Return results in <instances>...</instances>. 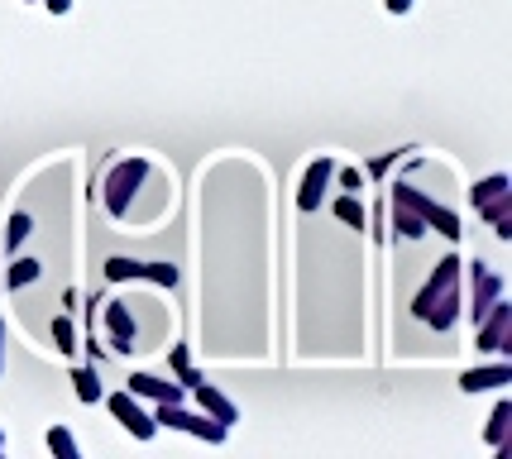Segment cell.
Listing matches in <instances>:
<instances>
[{"instance_id": "obj_1", "label": "cell", "mask_w": 512, "mask_h": 459, "mask_svg": "<svg viewBox=\"0 0 512 459\" xmlns=\"http://www.w3.org/2000/svg\"><path fill=\"white\" fill-rule=\"evenodd\" d=\"M412 311H417V321H426V326H436V330H450L460 321V311H465V273H460L455 254H446V259L436 263V273L417 292Z\"/></svg>"}, {"instance_id": "obj_22", "label": "cell", "mask_w": 512, "mask_h": 459, "mask_svg": "<svg viewBox=\"0 0 512 459\" xmlns=\"http://www.w3.org/2000/svg\"><path fill=\"white\" fill-rule=\"evenodd\" d=\"M24 235H29V216H10V235H5V240H10V244H20Z\"/></svg>"}, {"instance_id": "obj_3", "label": "cell", "mask_w": 512, "mask_h": 459, "mask_svg": "<svg viewBox=\"0 0 512 459\" xmlns=\"http://www.w3.org/2000/svg\"><path fill=\"white\" fill-rule=\"evenodd\" d=\"M149 158H125V163H115L111 168V182H106V206H111L115 220H125V211H130V201L139 197V182L149 177Z\"/></svg>"}, {"instance_id": "obj_9", "label": "cell", "mask_w": 512, "mask_h": 459, "mask_svg": "<svg viewBox=\"0 0 512 459\" xmlns=\"http://www.w3.org/2000/svg\"><path fill=\"white\" fill-rule=\"evenodd\" d=\"M331 177H335V158L321 153L312 168H307V177H302V197H297V206H302V211H316L321 197H326V187H331Z\"/></svg>"}, {"instance_id": "obj_11", "label": "cell", "mask_w": 512, "mask_h": 459, "mask_svg": "<svg viewBox=\"0 0 512 459\" xmlns=\"http://www.w3.org/2000/svg\"><path fill=\"white\" fill-rule=\"evenodd\" d=\"M134 397H149V402H182V383H168V378H158V373H130V383H125Z\"/></svg>"}, {"instance_id": "obj_7", "label": "cell", "mask_w": 512, "mask_h": 459, "mask_svg": "<svg viewBox=\"0 0 512 459\" xmlns=\"http://www.w3.org/2000/svg\"><path fill=\"white\" fill-rule=\"evenodd\" d=\"M106 278L111 283H125V278H144V283H158V287H173L178 283V268L173 263H139V259H111L106 263Z\"/></svg>"}, {"instance_id": "obj_24", "label": "cell", "mask_w": 512, "mask_h": 459, "mask_svg": "<svg viewBox=\"0 0 512 459\" xmlns=\"http://www.w3.org/2000/svg\"><path fill=\"white\" fill-rule=\"evenodd\" d=\"M168 364H173V373L187 369V364H192V354H187V345H173V354H168Z\"/></svg>"}, {"instance_id": "obj_19", "label": "cell", "mask_w": 512, "mask_h": 459, "mask_svg": "<svg viewBox=\"0 0 512 459\" xmlns=\"http://www.w3.org/2000/svg\"><path fill=\"white\" fill-rule=\"evenodd\" d=\"M335 216L345 220L350 230H364V206H359V197H340L335 201Z\"/></svg>"}, {"instance_id": "obj_17", "label": "cell", "mask_w": 512, "mask_h": 459, "mask_svg": "<svg viewBox=\"0 0 512 459\" xmlns=\"http://www.w3.org/2000/svg\"><path fill=\"white\" fill-rule=\"evenodd\" d=\"M48 450H53V455H58V459H77V455H82V450H77V440H72V431H67V426H53V431H48Z\"/></svg>"}, {"instance_id": "obj_16", "label": "cell", "mask_w": 512, "mask_h": 459, "mask_svg": "<svg viewBox=\"0 0 512 459\" xmlns=\"http://www.w3.org/2000/svg\"><path fill=\"white\" fill-rule=\"evenodd\" d=\"M512 182H508V173H493V177H484V182H474V206H484V201H493V197H503Z\"/></svg>"}, {"instance_id": "obj_4", "label": "cell", "mask_w": 512, "mask_h": 459, "mask_svg": "<svg viewBox=\"0 0 512 459\" xmlns=\"http://www.w3.org/2000/svg\"><path fill=\"white\" fill-rule=\"evenodd\" d=\"M154 421H158V426H168V431H187V436L206 440V445H221V440H225L221 421H211L206 412H182V402H158Z\"/></svg>"}, {"instance_id": "obj_12", "label": "cell", "mask_w": 512, "mask_h": 459, "mask_svg": "<svg viewBox=\"0 0 512 459\" xmlns=\"http://www.w3.org/2000/svg\"><path fill=\"white\" fill-rule=\"evenodd\" d=\"M106 326H111V350H139V326H134L130 306H106Z\"/></svg>"}, {"instance_id": "obj_20", "label": "cell", "mask_w": 512, "mask_h": 459, "mask_svg": "<svg viewBox=\"0 0 512 459\" xmlns=\"http://www.w3.org/2000/svg\"><path fill=\"white\" fill-rule=\"evenodd\" d=\"M34 278H39V263L34 259H20L10 268V287H24V283H34Z\"/></svg>"}, {"instance_id": "obj_21", "label": "cell", "mask_w": 512, "mask_h": 459, "mask_svg": "<svg viewBox=\"0 0 512 459\" xmlns=\"http://www.w3.org/2000/svg\"><path fill=\"white\" fill-rule=\"evenodd\" d=\"M53 340H58V350H63V354L77 350V345H72L77 335H72V321H67V316H58V321H53Z\"/></svg>"}, {"instance_id": "obj_8", "label": "cell", "mask_w": 512, "mask_h": 459, "mask_svg": "<svg viewBox=\"0 0 512 459\" xmlns=\"http://www.w3.org/2000/svg\"><path fill=\"white\" fill-rule=\"evenodd\" d=\"M498 297H503V273H493L489 263H474V273H469V297H465L469 316L479 321V316H484Z\"/></svg>"}, {"instance_id": "obj_26", "label": "cell", "mask_w": 512, "mask_h": 459, "mask_svg": "<svg viewBox=\"0 0 512 459\" xmlns=\"http://www.w3.org/2000/svg\"><path fill=\"white\" fill-rule=\"evenodd\" d=\"M178 378H182V388H197V383H201V373H197V369H192V364H187V369H182V373H178Z\"/></svg>"}, {"instance_id": "obj_25", "label": "cell", "mask_w": 512, "mask_h": 459, "mask_svg": "<svg viewBox=\"0 0 512 459\" xmlns=\"http://www.w3.org/2000/svg\"><path fill=\"white\" fill-rule=\"evenodd\" d=\"M393 163H398V153H388V158H374V163H369V173H388Z\"/></svg>"}, {"instance_id": "obj_18", "label": "cell", "mask_w": 512, "mask_h": 459, "mask_svg": "<svg viewBox=\"0 0 512 459\" xmlns=\"http://www.w3.org/2000/svg\"><path fill=\"white\" fill-rule=\"evenodd\" d=\"M479 211H484V220H489V225H503V220H512V192H503V197L484 201Z\"/></svg>"}, {"instance_id": "obj_2", "label": "cell", "mask_w": 512, "mask_h": 459, "mask_svg": "<svg viewBox=\"0 0 512 459\" xmlns=\"http://www.w3.org/2000/svg\"><path fill=\"white\" fill-rule=\"evenodd\" d=\"M393 201H398V206H407V211L422 220L426 230H436V235H446V240H460V216H455V211H446V206H436L431 197H422L417 187H407V182H402V187H393Z\"/></svg>"}, {"instance_id": "obj_13", "label": "cell", "mask_w": 512, "mask_h": 459, "mask_svg": "<svg viewBox=\"0 0 512 459\" xmlns=\"http://www.w3.org/2000/svg\"><path fill=\"white\" fill-rule=\"evenodd\" d=\"M503 383H512L508 359H498V364H489V369H465L460 373V388H465V393H489V388H503Z\"/></svg>"}, {"instance_id": "obj_28", "label": "cell", "mask_w": 512, "mask_h": 459, "mask_svg": "<svg viewBox=\"0 0 512 459\" xmlns=\"http://www.w3.org/2000/svg\"><path fill=\"white\" fill-rule=\"evenodd\" d=\"M0 340H5V321H0Z\"/></svg>"}, {"instance_id": "obj_5", "label": "cell", "mask_w": 512, "mask_h": 459, "mask_svg": "<svg viewBox=\"0 0 512 459\" xmlns=\"http://www.w3.org/2000/svg\"><path fill=\"white\" fill-rule=\"evenodd\" d=\"M106 407H111V416L130 431L134 440H154L158 436V421H154V412H144L139 407V397L130 393V388H120V393H111L106 397Z\"/></svg>"}, {"instance_id": "obj_15", "label": "cell", "mask_w": 512, "mask_h": 459, "mask_svg": "<svg viewBox=\"0 0 512 459\" xmlns=\"http://www.w3.org/2000/svg\"><path fill=\"white\" fill-rule=\"evenodd\" d=\"M72 383H77L82 402H101V373L96 369H72Z\"/></svg>"}, {"instance_id": "obj_6", "label": "cell", "mask_w": 512, "mask_h": 459, "mask_svg": "<svg viewBox=\"0 0 512 459\" xmlns=\"http://www.w3.org/2000/svg\"><path fill=\"white\" fill-rule=\"evenodd\" d=\"M474 330H479V350L484 354H508L512 345H508V335H512V306L498 297V302L474 321Z\"/></svg>"}, {"instance_id": "obj_23", "label": "cell", "mask_w": 512, "mask_h": 459, "mask_svg": "<svg viewBox=\"0 0 512 459\" xmlns=\"http://www.w3.org/2000/svg\"><path fill=\"white\" fill-rule=\"evenodd\" d=\"M340 187H345V192H359V187H364V173H359V168H345V173H340Z\"/></svg>"}, {"instance_id": "obj_14", "label": "cell", "mask_w": 512, "mask_h": 459, "mask_svg": "<svg viewBox=\"0 0 512 459\" xmlns=\"http://www.w3.org/2000/svg\"><path fill=\"white\" fill-rule=\"evenodd\" d=\"M508 431H512V397H498V407H493V416H489V431H484V440H489L498 455H512Z\"/></svg>"}, {"instance_id": "obj_29", "label": "cell", "mask_w": 512, "mask_h": 459, "mask_svg": "<svg viewBox=\"0 0 512 459\" xmlns=\"http://www.w3.org/2000/svg\"><path fill=\"white\" fill-rule=\"evenodd\" d=\"M0 450H5V436H0Z\"/></svg>"}, {"instance_id": "obj_27", "label": "cell", "mask_w": 512, "mask_h": 459, "mask_svg": "<svg viewBox=\"0 0 512 459\" xmlns=\"http://www.w3.org/2000/svg\"><path fill=\"white\" fill-rule=\"evenodd\" d=\"M383 5H388L393 15H407V10H412V0H383Z\"/></svg>"}, {"instance_id": "obj_10", "label": "cell", "mask_w": 512, "mask_h": 459, "mask_svg": "<svg viewBox=\"0 0 512 459\" xmlns=\"http://www.w3.org/2000/svg\"><path fill=\"white\" fill-rule=\"evenodd\" d=\"M192 397H197V407H201L206 416H211V421H221L225 431H230V426L240 421V407H235V402H230V397H225L221 388H211L206 378H201L197 388H192Z\"/></svg>"}]
</instances>
